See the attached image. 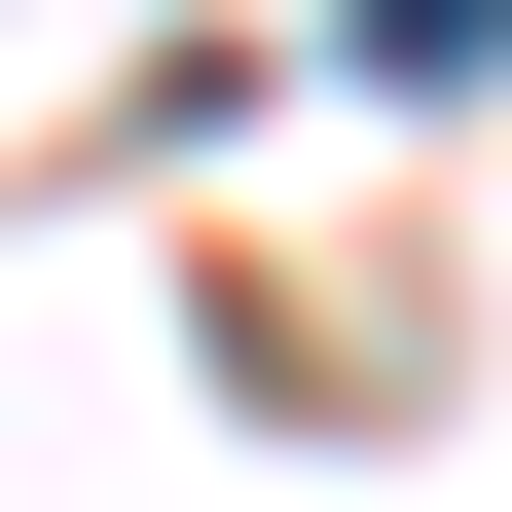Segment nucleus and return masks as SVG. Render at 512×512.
I'll return each mask as SVG.
<instances>
[{
    "label": "nucleus",
    "instance_id": "obj_1",
    "mask_svg": "<svg viewBox=\"0 0 512 512\" xmlns=\"http://www.w3.org/2000/svg\"><path fill=\"white\" fill-rule=\"evenodd\" d=\"M366 74H512V0H366Z\"/></svg>",
    "mask_w": 512,
    "mask_h": 512
}]
</instances>
